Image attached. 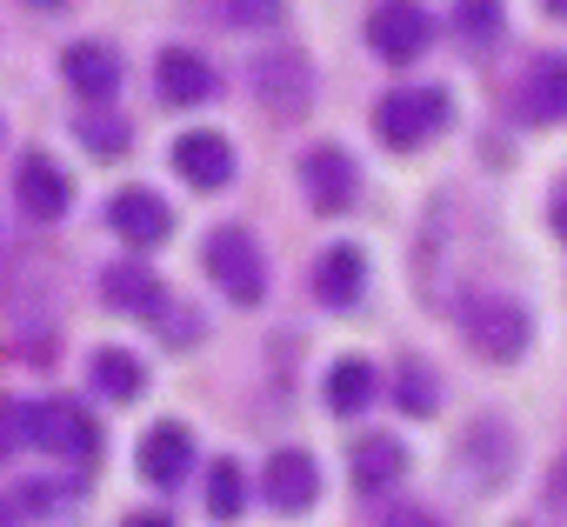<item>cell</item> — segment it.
<instances>
[{"instance_id": "obj_1", "label": "cell", "mask_w": 567, "mask_h": 527, "mask_svg": "<svg viewBox=\"0 0 567 527\" xmlns=\"http://www.w3.org/2000/svg\"><path fill=\"white\" fill-rule=\"evenodd\" d=\"M461 334H467V348H474L481 361H494V368H514V361L527 354V341H534L527 308L507 301V294H467V301H461Z\"/></svg>"}, {"instance_id": "obj_2", "label": "cell", "mask_w": 567, "mask_h": 527, "mask_svg": "<svg viewBox=\"0 0 567 527\" xmlns=\"http://www.w3.org/2000/svg\"><path fill=\"white\" fill-rule=\"evenodd\" d=\"M447 94L441 87H394V94H381V107H374V134L394 147V154H414V147H427L441 127H447Z\"/></svg>"}, {"instance_id": "obj_3", "label": "cell", "mask_w": 567, "mask_h": 527, "mask_svg": "<svg viewBox=\"0 0 567 527\" xmlns=\"http://www.w3.org/2000/svg\"><path fill=\"white\" fill-rule=\"evenodd\" d=\"M200 260H207L214 288H220L234 308H260V294H267V260H260V240H254L247 227H220Z\"/></svg>"}, {"instance_id": "obj_4", "label": "cell", "mask_w": 567, "mask_h": 527, "mask_svg": "<svg viewBox=\"0 0 567 527\" xmlns=\"http://www.w3.org/2000/svg\"><path fill=\"white\" fill-rule=\"evenodd\" d=\"M434 41V14L421 8V0H381V8L368 14V48L394 68L421 61V48Z\"/></svg>"}, {"instance_id": "obj_5", "label": "cell", "mask_w": 567, "mask_h": 527, "mask_svg": "<svg viewBox=\"0 0 567 527\" xmlns=\"http://www.w3.org/2000/svg\"><path fill=\"white\" fill-rule=\"evenodd\" d=\"M301 180H308V200H315L321 214H348L354 194H361V187H354V180H361V174H354V154L334 147V141H321V147L301 154Z\"/></svg>"}, {"instance_id": "obj_6", "label": "cell", "mask_w": 567, "mask_h": 527, "mask_svg": "<svg viewBox=\"0 0 567 527\" xmlns=\"http://www.w3.org/2000/svg\"><path fill=\"white\" fill-rule=\"evenodd\" d=\"M260 480H267V500H274L280 514H308V507L321 500V467H315L308 447H274Z\"/></svg>"}, {"instance_id": "obj_7", "label": "cell", "mask_w": 567, "mask_h": 527, "mask_svg": "<svg viewBox=\"0 0 567 527\" xmlns=\"http://www.w3.org/2000/svg\"><path fill=\"white\" fill-rule=\"evenodd\" d=\"M107 227H114L127 247H161V240L174 234V214H167V200H161V194L127 187V194H114V200H107Z\"/></svg>"}, {"instance_id": "obj_8", "label": "cell", "mask_w": 567, "mask_h": 527, "mask_svg": "<svg viewBox=\"0 0 567 527\" xmlns=\"http://www.w3.org/2000/svg\"><path fill=\"white\" fill-rule=\"evenodd\" d=\"M34 447H54L68 461H94L101 454V427L81 407H68V401H41L34 407Z\"/></svg>"}, {"instance_id": "obj_9", "label": "cell", "mask_w": 567, "mask_h": 527, "mask_svg": "<svg viewBox=\"0 0 567 527\" xmlns=\"http://www.w3.org/2000/svg\"><path fill=\"white\" fill-rule=\"evenodd\" d=\"M61 74H68V87H74L81 101H114V94H121V54L101 48V41H74V48L61 54Z\"/></svg>"}, {"instance_id": "obj_10", "label": "cell", "mask_w": 567, "mask_h": 527, "mask_svg": "<svg viewBox=\"0 0 567 527\" xmlns=\"http://www.w3.org/2000/svg\"><path fill=\"white\" fill-rule=\"evenodd\" d=\"M174 167H181V180H194L200 194H214V187H227V180H234V147H227L220 134L194 127V134H181V141H174Z\"/></svg>"}, {"instance_id": "obj_11", "label": "cell", "mask_w": 567, "mask_h": 527, "mask_svg": "<svg viewBox=\"0 0 567 527\" xmlns=\"http://www.w3.org/2000/svg\"><path fill=\"white\" fill-rule=\"evenodd\" d=\"M134 467H141V480H154V487H174V480L194 467V434H187L181 421H161V427H147V441H141Z\"/></svg>"}, {"instance_id": "obj_12", "label": "cell", "mask_w": 567, "mask_h": 527, "mask_svg": "<svg viewBox=\"0 0 567 527\" xmlns=\"http://www.w3.org/2000/svg\"><path fill=\"white\" fill-rule=\"evenodd\" d=\"M154 87H161V101L167 107H200V101H214V68L200 61V54H187V48H167L161 54V68H154Z\"/></svg>"}, {"instance_id": "obj_13", "label": "cell", "mask_w": 567, "mask_h": 527, "mask_svg": "<svg viewBox=\"0 0 567 527\" xmlns=\"http://www.w3.org/2000/svg\"><path fill=\"white\" fill-rule=\"evenodd\" d=\"M14 194H21V207H28L34 220H61V214H68V200H74L68 174H61L48 154H28V161H21V180H14Z\"/></svg>"}, {"instance_id": "obj_14", "label": "cell", "mask_w": 567, "mask_h": 527, "mask_svg": "<svg viewBox=\"0 0 567 527\" xmlns=\"http://www.w3.org/2000/svg\"><path fill=\"white\" fill-rule=\"evenodd\" d=\"M520 114H527L534 127H547V121H567V54H540V61L527 68Z\"/></svg>"}, {"instance_id": "obj_15", "label": "cell", "mask_w": 567, "mask_h": 527, "mask_svg": "<svg viewBox=\"0 0 567 527\" xmlns=\"http://www.w3.org/2000/svg\"><path fill=\"white\" fill-rule=\"evenodd\" d=\"M254 74H260V101H267L274 114H301L308 94H315V74H308L301 54H267Z\"/></svg>"}, {"instance_id": "obj_16", "label": "cell", "mask_w": 567, "mask_h": 527, "mask_svg": "<svg viewBox=\"0 0 567 527\" xmlns=\"http://www.w3.org/2000/svg\"><path fill=\"white\" fill-rule=\"evenodd\" d=\"M361 288H368L361 247H328V254L315 260V294H321V308H354Z\"/></svg>"}, {"instance_id": "obj_17", "label": "cell", "mask_w": 567, "mask_h": 527, "mask_svg": "<svg viewBox=\"0 0 567 527\" xmlns=\"http://www.w3.org/2000/svg\"><path fill=\"white\" fill-rule=\"evenodd\" d=\"M101 294H107L114 314H161V301H167V288H161L147 268H107Z\"/></svg>"}, {"instance_id": "obj_18", "label": "cell", "mask_w": 567, "mask_h": 527, "mask_svg": "<svg viewBox=\"0 0 567 527\" xmlns=\"http://www.w3.org/2000/svg\"><path fill=\"white\" fill-rule=\"evenodd\" d=\"M401 474H408V447H401V441L374 434V441L354 447V487H361V494H381V487H394Z\"/></svg>"}, {"instance_id": "obj_19", "label": "cell", "mask_w": 567, "mask_h": 527, "mask_svg": "<svg viewBox=\"0 0 567 527\" xmlns=\"http://www.w3.org/2000/svg\"><path fill=\"white\" fill-rule=\"evenodd\" d=\"M321 394H328V407H334V414H361V407L381 394V374H374L368 361H334Z\"/></svg>"}, {"instance_id": "obj_20", "label": "cell", "mask_w": 567, "mask_h": 527, "mask_svg": "<svg viewBox=\"0 0 567 527\" xmlns=\"http://www.w3.org/2000/svg\"><path fill=\"white\" fill-rule=\"evenodd\" d=\"M94 394H107V401H134L141 388H147V374H141V361L127 354V348H107V354H94Z\"/></svg>"}, {"instance_id": "obj_21", "label": "cell", "mask_w": 567, "mask_h": 527, "mask_svg": "<svg viewBox=\"0 0 567 527\" xmlns=\"http://www.w3.org/2000/svg\"><path fill=\"white\" fill-rule=\"evenodd\" d=\"M454 21H461V41L467 48H494L501 41V0H461Z\"/></svg>"}, {"instance_id": "obj_22", "label": "cell", "mask_w": 567, "mask_h": 527, "mask_svg": "<svg viewBox=\"0 0 567 527\" xmlns=\"http://www.w3.org/2000/svg\"><path fill=\"white\" fill-rule=\"evenodd\" d=\"M394 401H401L408 414H434L441 388H434V374H427L421 361H401V374H394Z\"/></svg>"}, {"instance_id": "obj_23", "label": "cell", "mask_w": 567, "mask_h": 527, "mask_svg": "<svg viewBox=\"0 0 567 527\" xmlns=\"http://www.w3.org/2000/svg\"><path fill=\"white\" fill-rule=\"evenodd\" d=\"M34 447V407L28 401H0V461H14Z\"/></svg>"}, {"instance_id": "obj_24", "label": "cell", "mask_w": 567, "mask_h": 527, "mask_svg": "<svg viewBox=\"0 0 567 527\" xmlns=\"http://www.w3.org/2000/svg\"><path fill=\"white\" fill-rule=\"evenodd\" d=\"M240 507H247V500H240V467L220 461V467L207 474V514H214V520H234Z\"/></svg>"}, {"instance_id": "obj_25", "label": "cell", "mask_w": 567, "mask_h": 527, "mask_svg": "<svg viewBox=\"0 0 567 527\" xmlns=\"http://www.w3.org/2000/svg\"><path fill=\"white\" fill-rule=\"evenodd\" d=\"M127 141H134V134H127L121 121H101V114H87V121H81V147H87V154H101V161L127 154Z\"/></svg>"}, {"instance_id": "obj_26", "label": "cell", "mask_w": 567, "mask_h": 527, "mask_svg": "<svg viewBox=\"0 0 567 527\" xmlns=\"http://www.w3.org/2000/svg\"><path fill=\"white\" fill-rule=\"evenodd\" d=\"M220 14L234 28H274L280 14H288V0H220Z\"/></svg>"}, {"instance_id": "obj_27", "label": "cell", "mask_w": 567, "mask_h": 527, "mask_svg": "<svg viewBox=\"0 0 567 527\" xmlns=\"http://www.w3.org/2000/svg\"><path fill=\"white\" fill-rule=\"evenodd\" d=\"M547 214H554V234H560V240H567V180H560V187H554V207H547Z\"/></svg>"}, {"instance_id": "obj_28", "label": "cell", "mask_w": 567, "mask_h": 527, "mask_svg": "<svg viewBox=\"0 0 567 527\" xmlns=\"http://www.w3.org/2000/svg\"><path fill=\"white\" fill-rule=\"evenodd\" d=\"M547 14H554V21H567V0H547Z\"/></svg>"}, {"instance_id": "obj_29", "label": "cell", "mask_w": 567, "mask_h": 527, "mask_svg": "<svg viewBox=\"0 0 567 527\" xmlns=\"http://www.w3.org/2000/svg\"><path fill=\"white\" fill-rule=\"evenodd\" d=\"M14 514H21V507H14V500H0V520H14Z\"/></svg>"}, {"instance_id": "obj_30", "label": "cell", "mask_w": 567, "mask_h": 527, "mask_svg": "<svg viewBox=\"0 0 567 527\" xmlns=\"http://www.w3.org/2000/svg\"><path fill=\"white\" fill-rule=\"evenodd\" d=\"M34 8H54V0H34Z\"/></svg>"}]
</instances>
